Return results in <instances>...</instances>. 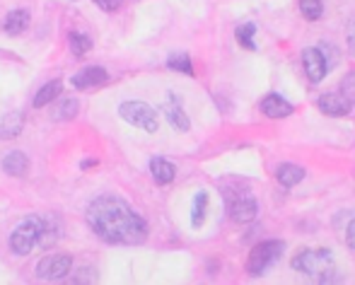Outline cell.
Listing matches in <instances>:
<instances>
[{"instance_id":"44dd1931","label":"cell","mask_w":355,"mask_h":285,"mask_svg":"<svg viewBox=\"0 0 355 285\" xmlns=\"http://www.w3.org/2000/svg\"><path fill=\"white\" fill-rule=\"evenodd\" d=\"M206 211H208V193L198 191L196 196H193V208H191L193 227H201L203 220H206Z\"/></svg>"},{"instance_id":"30bf717a","label":"cell","mask_w":355,"mask_h":285,"mask_svg":"<svg viewBox=\"0 0 355 285\" xmlns=\"http://www.w3.org/2000/svg\"><path fill=\"white\" fill-rule=\"evenodd\" d=\"M107 71L104 68H99V66H87V68H83L80 73H75L73 75V87H78V89H92V87H99V85H104L107 83Z\"/></svg>"},{"instance_id":"d6986e66","label":"cell","mask_w":355,"mask_h":285,"mask_svg":"<svg viewBox=\"0 0 355 285\" xmlns=\"http://www.w3.org/2000/svg\"><path fill=\"white\" fill-rule=\"evenodd\" d=\"M78 99L75 97H66V99H61V102L53 107V112H51V116L56 119V121H71V119H75V114H78Z\"/></svg>"},{"instance_id":"83f0119b","label":"cell","mask_w":355,"mask_h":285,"mask_svg":"<svg viewBox=\"0 0 355 285\" xmlns=\"http://www.w3.org/2000/svg\"><path fill=\"white\" fill-rule=\"evenodd\" d=\"M346 242H348V247L355 249V218L351 220V225H348V230H346Z\"/></svg>"},{"instance_id":"9c48e42d","label":"cell","mask_w":355,"mask_h":285,"mask_svg":"<svg viewBox=\"0 0 355 285\" xmlns=\"http://www.w3.org/2000/svg\"><path fill=\"white\" fill-rule=\"evenodd\" d=\"M227 213L234 223H252L259 215V203L252 196H242V198H232L227 203Z\"/></svg>"},{"instance_id":"cb8c5ba5","label":"cell","mask_w":355,"mask_h":285,"mask_svg":"<svg viewBox=\"0 0 355 285\" xmlns=\"http://www.w3.org/2000/svg\"><path fill=\"white\" fill-rule=\"evenodd\" d=\"M300 12H302L304 19L314 22L324 15V3L322 0H300Z\"/></svg>"},{"instance_id":"277c9868","label":"cell","mask_w":355,"mask_h":285,"mask_svg":"<svg viewBox=\"0 0 355 285\" xmlns=\"http://www.w3.org/2000/svg\"><path fill=\"white\" fill-rule=\"evenodd\" d=\"M285 252V244L281 239H266V242H259L257 247L252 249L247 261V271L252 276H263L273 264L281 259V254Z\"/></svg>"},{"instance_id":"8fae6325","label":"cell","mask_w":355,"mask_h":285,"mask_svg":"<svg viewBox=\"0 0 355 285\" xmlns=\"http://www.w3.org/2000/svg\"><path fill=\"white\" fill-rule=\"evenodd\" d=\"M261 112L266 114L268 119H285V116H290V114L295 112V107L288 102L285 97H281V94H266V97L261 99Z\"/></svg>"},{"instance_id":"3957f363","label":"cell","mask_w":355,"mask_h":285,"mask_svg":"<svg viewBox=\"0 0 355 285\" xmlns=\"http://www.w3.org/2000/svg\"><path fill=\"white\" fill-rule=\"evenodd\" d=\"M44 223H46V220L37 218V215H29V218H24L22 223L12 230V234H10V249H12L17 257H24V254L32 252V249L39 244Z\"/></svg>"},{"instance_id":"4316f807","label":"cell","mask_w":355,"mask_h":285,"mask_svg":"<svg viewBox=\"0 0 355 285\" xmlns=\"http://www.w3.org/2000/svg\"><path fill=\"white\" fill-rule=\"evenodd\" d=\"M348 49H351V53L355 56V17L348 22Z\"/></svg>"},{"instance_id":"6da1fadb","label":"cell","mask_w":355,"mask_h":285,"mask_svg":"<svg viewBox=\"0 0 355 285\" xmlns=\"http://www.w3.org/2000/svg\"><path fill=\"white\" fill-rule=\"evenodd\" d=\"M87 225L109 244H141L148 237V225L126 201L116 196L94 198L87 206Z\"/></svg>"},{"instance_id":"7402d4cb","label":"cell","mask_w":355,"mask_h":285,"mask_svg":"<svg viewBox=\"0 0 355 285\" xmlns=\"http://www.w3.org/2000/svg\"><path fill=\"white\" fill-rule=\"evenodd\" d=\"M254 34H257V24L247 22V24H239L237 32H234V37H237V42L242 44L247 51H254V49H257V44H254Z\"/></svg>"},{"instance_id":"2e32d148","label":"cell","mask_w":355,"mask_h":285,"mask_svg":"<svg viewBox=\"0 0 355 285\" xmlns=\"http://www.w3.org/2000/svg\"><path fill=\"white\" fill-rule=\"evenodd\" d=\"M29 27V12L27 10H10L8 17H5V32L10 37H17L24 29Z\"/></svg>"},{"instance_id":"5b68a950","label":"cell","mask_w":355,"mask_h":285,"mask_svg":"<svg viewBox=\"0 0 355 285\" xmlns=\"http://www.w3.org/2000/svg\"><path fill=\"white\" fill-rule=\"evenodd\" d=\"M119 114H121V119L126 123H131V126L141 128V131H148V133H155L159 128V116L157 112H155L150 104L145 102H136V99H131V102H123L121 107H119Z\"/></svg>"},{"instance_id":"9a60e30c","label":"cell","mask_w":355,"mask_h":285,"mask_svg":"<svg viewBox=\"0 0 355 285\" xmlns=\"http://www.w3.org/2000/svg\"><path fill=\"white\" fill-rule=\"evenodd\" d=\"M150 174H153V179L157 184H172L174 182V164L169 162V159H164V157H153L150 159Z\"/></svg>"},{"instance_id":"ba28073f","label":"cell","mask_w":355,"mask_h":285,"mask_svg":"<svg viewBox=\"0 0 355 285\" xmlns=\"http://www.w3.org/2000/svg\"><path fill=\"white\" fill-rule=\"evenodd\" d=\"M317 107H319V112L327 114V116H346L355 104L348 102L341 92H327L317 99Z\"/></svg>"},{"instance_id":"e0dca14e","label":"cell","mask_w":355,"mask_h":285,"mask_svg":"<svg viewBox=\"0 0 355 285\" xmlns=\"http://www.w3.org/2000/svg\"><path fill=\"white\" fill-rule=\"evenodd\" d=\"M61 92H63V80H51V83H46L37 92V97H34V107L37 109L46 107V104H51L53 99L61 97Z\"/></svg>"},{"instance_id":"5bb4252c","label":"cell","mask_w":355,"mask_h":285,"mask_svg":"<svg viewBox=\"0 0 355 285\" xmlns=\"http://www.w3.org/2000/svg\"><path fill=\"white\" fill-rule=\"evenodd\" d=\"M3 169L5 174H10V177H24L29 169V159L24 153H19V150H15V153H8L3 157Z\"/></svg>"},{"instance_id":"603a6c76","label":"cell","mask_w":355,"mask_h":285,"mask_svg":"<svg viewBox=\"0 0 355 285\" xmlns=\"http://www.w3.org/2000/svg\"><path fill=\"white\" fill-rule=\"evenodd\" d=\"M169 71L174 73H184V75H193V66H191V58L189 53H172L167 61Z\"/></svg>"},{"instance_id":"ffe728a7","label":"cell","mask_w":355,"mask_h":285,"mask_svg":"<svg viewBox=\"0 0 355 285\" xmlns=\"http://www.w3.org/2000/svg\"><path fill=\"white\" fill-rule=\"evenodd\" d=\"M68 46H71L73 56L83 58V56H87V53L92 51V39H89L87 34L71 32V34H68Z\"/></svg>"},{"instance_id":"ac0fdd59","label":"cell","mask_w":355,"mask_h":285,"mask_svg":"<svg viewBox=\"0 0 355 285\" xmlns=\"http://www.w3.org/2000/svg\"><path fill=\"white\" fill-rule=\"evenodd\" d=\"M276 177H278V182L283 184V187H297L300 182L304 179V169L302 167H297V164H281L278 167V172H276Z\"/></svg>"},{"instance_id":"d4e9b609","label":"cell","mask_w":355,"mask_h":285,"mask_svg":"<svg viewBox=\"0 0 355 285\" xmlns=\"http://www.w3.org/2000/svg\"><path fill=\"white\" fill-rule=\"evenodd\" d=\"M338 92H341L348 102L355 104V73H348L346 78L341 80V89H338Z\"/></svg>"},{"instance_id":"7c38bea8","label":"cell","mask_w":355,"mask_h":285,"mask_svg":"<svg viewBox=\"0 0 355 285\" xmlns=\"http://www.w3.org/2000/svg\"><path fill=\"white\" fill-rule=\"evenodd\" d=\"M24 123H27L24 114H19V112L5 114V116L0 119V141H10V138H17L19 133L24 131Z\"/></svg>"},{"instance_id":"8992f818","label":"cell","mask_w":355,"mask_h":285,"mask_svg":"<svg viewBox=\"0 0 355 285\" xmlns=\"http://www.w3.org/2000/svg\"><path fill=\"white\" fill-rule=\"evenodd\" d=\"M73 259L68 254H56V257H46L37 264V278L42 281H63L71 273Z\"/></svg>"},{"instance_id":"4fadbf2b","label":"cell","mask_w":355,"mask_h":285,"mask_svg":"<svg viewBox=\"0 0 355 285\" xmlns=\"http://www.w3.org/2000/svg\"><path fill=\"white\" fill-rule=\"evenodd\" d=\"M164 116H167V121L172 123L174 131H182L184 133V131H189V128H191V121H189L187 112L179 107V102L172 97V94H169L167 104H164Z\"/></svg>"},{"instance_id":"52a82bcc","label":"cell","mask_w":355,"mask_h":285,"mask_svg":"<svg viewBox=\"0 0 355 285\" xmlns=\"http://www.w3.org/2000/svg\"><path fill=\"white\" fill-rule=\"evenodd\" d=\"M302 66H304V73H307L309 83H322V80L327 78L329 63H327V58H324V53L319 51V49H304Z\"/></svg>"},{"instance_id":"484cf974","label":"cell","mask_w":355,"mask_h":285,"mask_svg":"<svg viewBox=\"0 0 355 285\" xmlns=\"http://www.w3.org/2000/svg\"><path fill=\"white\" fill-rule=\"evenodd\" d=\"M97 8H102L104 12H114V10L121 8V0H92Z\"/></svg>"},{"instance_id":"7a4b0ae2","label":"cell","mask_w":355,"mask_h":285,"mask_svg":"<svg viewBox=\"0 0 355 285\" xmlns=\"http://www.w3.org/2000/svg\"><path fill=\"white\" fill-rule=\"evenodd\" d=\"M293 268L304 276L327 283L334 276V254L329 249H302L293 259Z\"/></svg>"}]
</instances>
